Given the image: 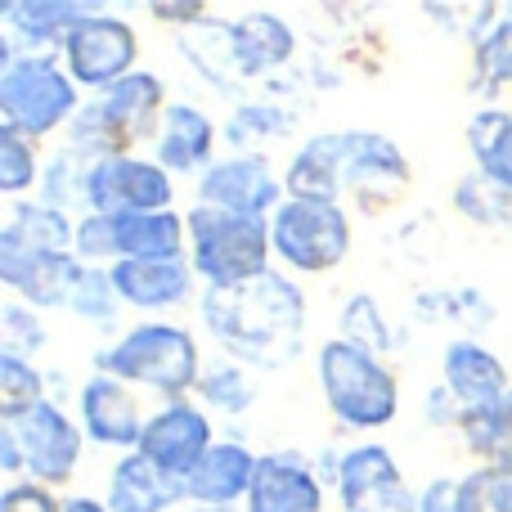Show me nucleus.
Here are the masks:
<instances>
[{
	"label": "nucleus",
	"mask_w": 512,
	"mask_h": 512,
	"mask_svg": "<svg viewBox=\"0 0 512 512\" xmlns=\"http://www.w3.org/2000/svg\"><path fill=\"white\" fill-rule=\"evenodd\" d=\"M149 14L158 18V23H171V27H203V18H207V5H149Z\"/></svg>",
	"instance_id": "obj_41"
},
{
	"label": "nucleus",
	"mask_w": 512,
	"mask_h": 512,
	"mask_svg": "<svg viewBox=\"0 0 512 512\" xmlns=\"http://www.w3.org/2000/svg\"><path fill=\"white\" fill-rule=\"evenodd\" d=\"M248 512H324V481L297 450L261 454Z\"/></svg>",
	"instance_id": "obj_17"
},
{
	"label": "nucleus",
	"mask_w": 512,
	"mask_h": 512,
	"mask_svg": "<svg viewBox=\"0 0 512 512\" xmlns=\"http://www.w3.org/2000/svg\"><path fill=\"white\" fill-rule=\"evenodd\" d=\"M108 221H113L117 261H180V256H189V221L176 207L171 212H126L108 216Z\"/></svg>",
	"instance_id": "obj_23"
},
{
	"label": "nucleus",
	"mask_w": 512,
	"mask_h": 512,
	"mask_svg": "<svg viewBox=\"0 0 512 512\" xmlns=\"http://www.w3.org/2000/svg\"><path fill=\"white\" fill-rule=\"evenodd\" d=\"M270 243L288 270L328 274L351 252V216H346L342 203L283 198V207L270 216Z\"/></svg>",
	"instance_id": "obj_8"
},
{
	"label": "nucleus",
	"mask_w": 512,
	"mask_h": 512,
	"mask_svg": "<svg viewBox=\"0 0 512 512\" xmlns=\"http://www.w3.org/2000/svg\"><path fill=\"white\" fill-rule=\"evenodd\" d=\"M108 512H167L189 504L185 481L167 477L162 468H153L144 454H122L108 472Z\"/></svg>",
	"instance_id": "obj_24"
},
{
	"label": "nucleus",
	"mask_w": 512,
	"mask_h": 512,
	"mask_svg": "<svg viewBox=\"0 0 512 512\" xmlns=\"http://www.w3.org/2000/svg\"><path fill=\"white\" fill-rule=\"evenodd\" d=\"M198 319L230 360L252 369H283L306 346V292L279 270L234 288H203Z\"/></svg>",
	"instance_id": "obj_1"
},
{
	"label": "nucleus",
	"mask_w": 512,
	"mask_h": 512,
	"mask_svg": "<svg viewBox=\"0 0 512 512\" xmlns=\"http://www.w3.org/2000/svg\"><path fill=\"white\" fill-rule=\"evenodd\" d=\"M409 158L382 131H319L292 153L283 171L288 198H319L337 203L342 194L373 198L409 189Z\"/></svg>",
	"instance_id": "obj_2"
},
{
	"label": "nucleus",
	"mask_w": 512,
	"mask_h": 512,
	"mask_svg": "<svg viewBox=\"0 0 512 512\" xmlns=\"http://www.w3.org/2000/svg\"><path fill=\"white\" fill-rule=\"evenodd\" d=\"M441 387L459 400V409H486L512 391V378L490 346L477 337H454L441 355Z\"/></svg>",
	"instance_id": "obj_19"
},
{
	"label": "nucleus",
	"mask_w": 512,
	"mask_h": 512,
	"mask_svg": "<svg viewBox=\"0 0 512 512\" xmlns=\"http://www.w3.org/2000/svg\"><path fill=\"white\" fill-rule=\"evenodd\" d=\"M0 472H5V477H14V481L27 472L23 445H18V436H14V427H9V423H0Z\"/></svg>",
	"instance_id": "obj_42"
},
{
	"label": "nucleus",
	"mask_w": 512,
	"mask_h": 512,
	"mask_svg": "<svg viewBox=\"0 0 512 512\" xmlns=\"http://www.w3.org/2000/svg\"><path fill=\"white\" fill-rule=\"evenodd\" d=\"M454 207L481 225H504V230H512V189L486 180L481 171L454 185Z\"/></svg>",
	"instance_id": "obj_34"
},
{
	"label": "nucleus",
	"mask_w": 512,
	"mask_h": 512,
	"mask_svg": "<svg viewBox=\"0 0 512 512\" xmlns=\"http://www.w3.org/2000/svg\"><path fill=\"white\" fill-rule=\"evenodd\" d=\"M216 445V427L194 400H167L158 414H149L140 436V450L153 468H162L167 477L189 481V472L207 459V450Z\"/></svg>",
	"instance_id": "obj_14"
},
{
	"label": "nucleus",
	"mask_w": 512,
	"mask_h": 512,
	"mask_svg": "<svg viewBox=\"0 0 512 512\" xmlns=\"http://www.w3.org/2000/svg\"><path fill=\"white\" fill-rule=\"evenodd\" d=\"M77 414H81L77 418L81 432L95 445H104V450H126V454L140 450V436H144L149 418H140V405H135L126 382L108 378V373H90V378L81 382Z\"/></svg>",
	"instance_id": "obj_15"
},
{
	"label": "nucleus",
	"mask_w": 512,
	"mask_h": 512,
	"mask_svg": "<svg viewBox=\"0 0 512 512\" xmlns=\"http://www.w3.org/2000/svg\"><path fill=\"white\" fill-rule=\"evenodd\" d=\"M90 9L95 5H81V0H0V18H5L0 41L14 54H59L63 36Z\"/></svg>",
	"instance_id": "obj_18"
},
{
	"label": "nucleus",
	"mask_w": 512,
	"mask_h": 512,
	"mask_svg": "<svg viewBox=\"0 0 512 512\" xmlns=\"http://www.w3.org/2000/svg\"><path fill=\"white\" fill-rule=\"evenodd\" d=\"M459 432L468 450L481 459V468L512 477V391L486 409H463Z\"/></svg>",
	"instance_id": "obj_26"
},
{
	"label": "nucleus",
	"mask_w": 512,
	"mask_h": 512,
	"mask_svg": "<svg viewBox=\"0 0 512 512\" xmlns=\"http://www.w3.org/2000/svg\"><path fill=\"white\" fill-rule=\"evenodd\" d=\"M113 283L122 306L131 310H171L185 306L198 292V274L189 256H180V261H117Z\"/></svg>",
	"instance_id": "obj_22"
},
{
	"label": "nucleus",
	"mask_w": 512,
	"mask_h": 512,
	"mask_svg": "<svg viewBox=\"0 0 512 512\" xmlns=\"http://www.w3.org/2000/svg\"><path fill=\"white\" fill-rule=\"evenodd\" d=\"M176 203V176L162 171L153 158H104L90 167L86 185V212L99 216H126V212H171Z\"/></svg>",
	"instance_id": "obj_10"
},
{
	"label": "nucleus",
	"mask_w": 512,
	"mask_h": 512,
	"mask_svg": "<svg viewBox=\"0 0 512 512\" xmlns=\"http://www.w3.org/2000/svg\"><path fill=\"white\" fill-rule=\"evenodd\" d=\"M292 117L283 113L279 104H270V99H252V104H239L230 113V122H225V140L234 144V149L248 153L252 140H274V135H288Z\"/></svg>",
	"instance_id": "obj_36"
},
{
	"label": "nucleus",
	"mask_w": 512,
	"mask_h": 512,
	"mask_svg": "<svg viewBox=\"0 0 512 512\" xmlns=\"http://www.w3.org/2000/svg\"><path fill=\"white\" fill-rule=\"evenodd\" d=\"M288 189L274 176V167L261 153H234V158H216L212 167L198 176V207H216V212L256 216L270 221L283 207Z\"/></svg>",
	"instance_id": "obj_11"
},
{
	"label": "nucleus",
	"mask_w": 512,
	"mask_h": 512,
	"mask_svg": "<svg viewBox=\"0 0 512 512\" xmlns=\"http://www.w3.org/2000/svg\"><path fill=\"white\" fill-rule=\"evenodd\" d=\"M315 378H319V391H324V405L351 432H378V427H387L400 414L396 369H387L382 355L364 351L355 342L333 337V342L319 346Z\"/></svg>",
	"instance_id": "obj_5"
},
{
	"label": "nucleus",
	"mask_w": 512,
	"mask_h": 512,
	"mask_svg": "<svg viewBox=\"0 0 512 512\" xmlns=\"http://www.w3.org/2000/svg\"><path fill=\"white\" fill-rule=\"evenodd\" d=\"M185 512H221V508H198V504H189Z\"/></svg>",
	"instance_id": "obj_44"
},
{
	"label": "nucleus",
	"mask_w": 512,
	"mask_h": 512,
	"mask_svg": "<svg viewBox=\"0 0 512 512\" xmlns=\"http://www.w3.org/2000/svg\"><path fill=\"white\" fill-rule=\"evenodd\" d=\"M41 140L14 131V126L0 122V194L18 198L32 185H41Z\"/></svg>",
	"instance_id": "obj_30"
},
{
	"label": "nucleus",
	"mask_w": 512,
	"mask_h": 512,
	"mask_svg": "<svg viewBox=\"0 0 512 512\" xmlns=\"http://www.w3.org/2000/svg\"><path fill=\"white\" fill-rule=\"evenodd\" d=\"M81 104V86L68 77L59 54H14L0 63V117L14 131L45 140L72 126Z\"/></svg>",
	"instance_id": "obj_7"
},
{
	"label": "nucleus",
	"mask_w": 512,
	"mask_h": 512,
	"mask_svg": "<svg viewBox=\"0 0 512 512\" xmlns=\"http://www.w3.org/2000/svg\"><path fill=\"white\" fill-rule=\"evenodd\" d=\"M45 342H50V333H45L41 315H36L32 306H23V301H9L5 310H0V351L9 355H41Z\"/></svg>",
	"instance_id": "obj_38"
},
{
	"label": "nucleus",
	"mask_w": 512,
	"mask_h": 512,
	"mask_svg": "<svg viewBox=\"0 0 512 512\" xmlns=\"http://www.w3.org/2000/svg\"><path fill=\"white\" fill-rule=\"evenodd\" d=\"M45 400V373L23 355L0 351V423H14Z\"/></svg>",
	"instance_id": "obj_31"
},
{
	"label": "nucleus",
	"mask_w": 512,
	"mask_h": 512,
	"mask_svg": "<svg viewBox=\"0 0 512 512\" xmlns=\"http://www.w3.org/2000/svg\"><path fill=\"white\" fill-rule=\"evenodd\" d=\"M59 59L68 68V77L81 90H108L122 77H131L135 59H140V36L126 23L122 14H108V9H90L59 45Z\"/></svg>",
	"instance_id": "obj_9"
},
{
	"label": "nucleus",
	"mask_w": 512,
	"mask_h": 512,
	"mask_svg": "<svg viewBox=\"0 0 512 512\" xmlns=\"http://www.w3.org/2000/svg\"><path fill=\"white\" fill-rule=\"evenodd\" d=\"M153 162L171 176H203L216 162V122L198 104H167L153 140Z\"/></svg>",
	"instance_id": "obj_20"
},
{
	"label": "nucleus",
	"mask_w": 512,
	"mask_h": 512,
	"mask_svg": "<svg viewBox=\"0 0 512 512\" xmlns=\"http://www.w3.org/2000/svg\"><path fill=\"white\" fill-rule=\"evenodd\" d=\"M90 167L95 162L90 158H81L77 149H59L50 162H45V171H41V203H50V207H59V212H81L86 216V185H90Z\"/></svg>",
	"instance_id": "obj_29"
},
{
	"label": "nucleus",
	"mask_w": 512,
	"mask_h": 512,
	"mask_svg": "<svg viewBox=\"0 0 512 512\" xmlns=\"http://www.w3.org/2000/svg\"><path fill=\"white\" fill-rule=\"evenodd\" d=\"M0 512H63V499L41 481H9L0 495Z\"/></svg>",
	"instance_id": "obj_39"
},
{
	"label": "nucleus",
	"mask_w": 512,
	"mask_h": 512,
	"mask_svg": "<svg viewBox=\"0 0 512 512\" xmlns=\"http://www.w3.org/2000/svg\"><path fill=\"white\" fill-rule=\"evenodd\" d=\"M342 342H355V346H364V351H373V355H382V351H391V324H387V315H382V306L369 297V292H355V297H346V306H342Z\"/></svg>",
	"instance_id": "obj_35"
},
{
	"label": "nucleus",
	"mask_w": 512,
	"mask_h": 512,
	"mask_svg": "<svg viewBox=\"0 0 512 512\" xmlns=\"http://www.w3.org/2000/svg\"><path fill=\"white\" fill-rule=\"evenodd\" d=\"M194 396H198V405L203 409H216V414L239 418V414H248V409L256 405V382H252L248 364H239V360L225 355V360L203 364V378H198Z\"/></svg>",
	"instance_id": "obj_28"
},
{
	"label": "nucleus",
	"mask_w": 512,
	"mask_h": 512,
	"mask_svg": "<svg viewBox=\"0 0 512 512\" xmlns=\"http://www.w3.org/2000/svg\"><path fill=\"white\" fill-rule=\"evenodd\" d=\"M63 512H108V504L90 495H72V499H63Z\"/></svg>",
	"instance_id": "obj_43"
},
{
	"label": "nucleus",
	"mask_w": 512,
	"mask_h": 512,
	"mask_svg": "<svg viewBox=\"0 0 512 512\" xmlns=\"http://www.w3.org/2000/svg\"><path fill=\"white\" fill-rule=\"evenodd\" d=\"M454 490H459V481L436 477L432 486H423V495H418V512H459V499H454Z\"/></svg>",
	"instance_id": "obj_40"
},
{
	"label": "nucleus",
	"mask_w": 512,
	"mask_h": 512,
	"mask_svg": "<svg viewBox=\"0 0 512 512\" xmlns=\"http://www.w3.org/2000/svg\"><path fill=\"white\" fill-rule=\"evenodd\" d=\"M256 463H261V454H252L248 445L216 441L212 450H207V459L198 463L185 481L189 504L221 508V512H230L234 504H248L252 481H256Z\"/></svg>",
	"instance_id": "obj_21"
},
{
	"label": "nucleus",
	"mask_w": 512,
	"mask_h": 512,
	"mask_svg": "<svg viewBox=\"0 0 512 512\" xmlns=\"http://www.w3.org/2000/svg\"><path fill=\"white\" fill-rule=\"evenodd\" d=\"M77 221L50 203H9V216L0 225V252L9 256H63L72 252Z\"/></svg>",
	"instance_id": "obj_25"
},
{
	"label": "nucleus",
	"mask_w": 512,
	"mask_h": 512,
	"mask_svg": "<svg viewBox=\"0 0 512 512\" xmlns=\"http://www.w3.org/2000/svg\"><path fill=\"white\" fill-rule=\"evenodd\" d=\"M225 45H230L234 77L261 81V77H270V72L288 68L292 50H297V32H292L274 9H252V14L225 23Z\"/></svg>",
	"instance_id": "obj_16"
},
{
	"label": "nucleus",
	"mask_w": 512,
	"mask_h": 512,
	"mask_svg": "<svg viewBox=\"0 0 512 512\" xmlns=\"http://www.w3.org/2000/svg\"><path fill=\"white\" fill-rule=\"evenodd\" d=\"M468 149L481 176L512 189V113L508 108H477L468 117Z\"/></svg>",
	"instance_id": "obj_27"
},
{
	"label": "nucleus",
	"mask_w": 512,
	"mask_h": 512,
	"mask_svg": "<svg viewBox=\"0 0 512 512\" xmlns=\"http://www.w3.org/2000/svg\"><path fill=\"white\" fill-rule=\"evenodd\" d=\"M95 373H108L126 387L158 391L167 400H185V391H194L203 378V355L189 328L167 324V319H144L95 355Z\"/></svg>",
	"instance_id": "obj_4"
},
{
	"label": "nucleus",
	"mask_w": 512,
	"mask_h": 512,
	"mask_svg": "<svg viewBox=\"0 0 512 512\" xmlns=\"http://www.w3.org/2000/svg\"><path fill=\"white\" fill-rule=\"evenodd\" d=\"M68 315L86 319L95 328H108L117 315H122V297H117V283H113V270L108 265H86L72 288V301H68Z\"/></svg>",
	"instance_id": "obj_32"
},
{
	"label": "nucleus",
	"mask_w": 512,
	"mask_h": 512,
	"mask_svg": "<svg viewBox=\"0 0 512 512\" xmlns=\"http://www.w3.org/2000/svg\"><path fill=\"white\" fill-rule=\"evenodd\" d=\"M162 113H167V86L158 72L140 68L81 104V113L68 126V149H77L90 162L122 158L135 144L158 140Z\"/></svg>",
	"instance_id": "obj_3"
},
{
	"label": "nucleus",
	"mask_w": 512,
	"mask_h": 512,
	"mask_svg": "<svg viewBox=\"0 0 512 512\" xmlns=\"http://www.w3.org/2000/svg\"><path fill=\"white\" fill-rule=\"evenodd\" d=\"M459 512H512V477L490 468H472L468 477H459Z\"/></svg>",
	"instance_id": "obj_37"
},
{
	"label": "nucleus",
	"mask_w": 512,
	"mask_h": 512,
	"mask_svg": "<svg viewBox=\"0 0 512 512\" xmlns=\"http://www.w3.org/2000/svg\"><path fill=\"white\" fill-rule=\"evenodd\" d=\"M337 504L342 512H418V495L405 486V472L387 445H351L337 463Z\"/></svg>",
	"instance_id": "obj_12"
},
{
	"label": "nucleus",
	"mask_w": 512,
	"mask_h": 512,
	"mask_svg": "<svg viewBox=\"0 0 512 512\" xmlns=\"http://www.w3.org/2000/svg\"><path fill=\"white\" fill-rule=\"evenodd\" d=\"M472 54H477L472 63H477L481 86H512V5L499 9L486 36L472 45Z\"/></svg>",
	"instance_id": "obj_33"
},
{
	"label": "nucleus",
	"mask_w": 512,
	"mask_h": 512,
	"mask_svg": "<svg viewBox=\"0 0 512 512\" xmlns=\"http://www.w3.org/2000/svg\"><path fill=\"white\" fill-rule=\"evenodd\" d=\"M9 427H14L18 445H23L27 481H41V486H50V490L68 486L81 463V445H86L81 423H72V418L63 414V405L41 400V405L27 409V414L14 418Z\"/></svg>",
	"instance_id": "obj_13"
},
{
	"label": "nucleus",
	"mask_w": 512,
	"mask_h": 512,
	"mask_svg": "<svg viewBox=\"0 0 512 512\" xmlns=\"http://www.w3.org/2000/svg\"><path fill=\"white\" fill-rule=\"evenodd\" d=\"M189 265L203 288H234V283L261 279L270 270V221L256 216L216 212V207H189Z\"/></svg>",
	"instance_id": "obj_6"
}]
</instances>
